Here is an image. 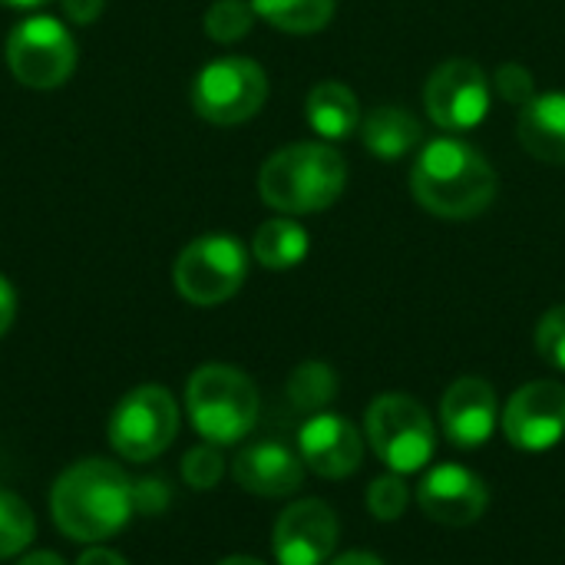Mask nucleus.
Here are the masks:
<instances>
[{"mask_svg": "<svg viewBox=\"0 0 565 565\" xmlns=\"http://www.w3.org/2000/svg\"><path fill=\"white\" fill-rule=\"evenodd\" d=\"M497 169L460 136L430 139L411 169L414 199L437 218L467 222L483 215L497 199Z\"/></svg>", "mask_w": 565, "mask_h": 565, "instance_id": "obj_1", "label": "nucleus"}, {"mask_svg": "<svg viewBox=\"0 0 565 565\" xmlns=\"http://www.w3.org/2000/svg\"><path fill=\"white\" fill-rule=\"evenodd\" d=\"M136 510V487L122 467L89 457L66 467L50 490V513L56 530L76 543H99L116 536Z\"/></svg>", "mask_w": 565, "mask_h": 565, "instance_id": "obj_2", "label": "nucleus"}, {"mask_svg": "<svg viewBox=\"0 0 565 565\" xmlns=\"http://www.w3.org/2000/svg\"><path fill=\"white\" fill-rule=\"evenodd\" d=\"M348 185V162L328 142H291L271 152L258 172L265 205L285 215H318L331 209Z\"/></svg>", "mask_w": 565, "mask_h": 565, "instance_id": "obj_3", "label": "nucleus"}, {"mask_svg": "<svg viewBox=\"0 0 565 565\" xmlns=\"http://www.w3.org/2000/svg\"><path fill=\"white\" fill-rule=\"evenodd\" d=\"M185 411L205 444L232 447L255 430L262 397L245 371L232 364H202L185 384Z\"/></svg>", "mask_w": 565, "mask_h": 565, "instance_id": "obj_4", "label": "nucleus"}, {"mask_svg": "<svg viewBox=\"0 0 565 565\" xmlns=\"http://www.w3.org/2000/svg\"><path fill=\"white\" fill-rule=\"evenodd\" d=\"M364 440L374 457L401 477L427 470L437 454L434 420L424 404L407 394H381L371 401L364 414Z\"/></svg>", "mask_w": 565, "mask_h": 565, "instance_id": "obj_5", "label": "nucleus"}, {"mask_svg": "<svg viewBox=\"0 0 565 565\" xmlns=\"http://www.w3.org/2000/svg\"><path fill=\"white\" fill-rule=\"evenodd\" d=\"M245 278H248V252L235 235L225 232H209L192 238L172 265L175 291L199 308H212L235 298Z\"/></svg>", "mask_w": 565, "mask_h": 565, "instance_id": "obj_6", "label": "nucleus"}, {"mask_svg": "<svg viewBox=\"0 0 565 565\" xmlns=\"http://www.w3.org/2000/svg\"><path fill=\"white\" fill-rule=\"evenodd\" d=\"M268 99V76L248 56H218L195 73L192 106L212 126H238L262 113Z\"/></svg>", "mask_w": 565, "mask_h": 565, "instance_id": "obj_7", "label": "nucleus"}, {"mask_svg": "<svg viewBox=\"0 0 565 565\" xmlns=\"http://www.w3.org/2000/svg\"><path fill=\"white\" fill-rule=\"evenodd\" d=\"M179 434V404L159 384L129 391L109 417V444L129 463L156 460Z\"/></svg>", "mask_w": 565, "mask_h": 565, "instance_id": "obj_8", "label": "nucleus"}, {"mask_svg": "<svg viewBox=\"0 0 565 565\" xmlns=\"http://www.w3.org/2000/svg\"><path fill=\"white\" fill-rule=\"evenodd\" d=\"M7 66L30 89H56L76 70V40L56 17H26L7 36Z\"/></svg>", "mask_w": 565, "mask_h": 565, "instance_id": "obj_9", "label": "nucleus"}, {"mask_svg": "<svg viewBox=\"0 0 565 565\" xmlns=\"http://www.w3.org/2000/svg\"><path fill=\"white\" fill-rule=\"evenodd\" d=\"M493 83L473 60L440 63L424 86V109L444 132H470L490 116Z\"/></svg>", "mask_w": 565, "mask_h": 565, "instance_id": "obj_10", "label": "nucleus"}, {"mask_svg": "<svg viewBox=\"0 0 565 565\" xmlns=\"http://www.w3.org/2000/svg\"><path fill=\"white\" fill-rule=\"evenodd\" d=\"M503 434L526 454L553 450L565 437V384L530 381L523 384L500 414Z\"/></svg>", "mask_w": 565, "mask_h": 565, "instance_id": "obj_11", "label": "nucleus"}, {"mask_svg": "<svg viewBox=\"0 0 565 565\" xmlns=\"http://www.w3.org/2000/svg\"><path fill=\"white\" fill-rule=\"evenodd\" d=\"M338 513L324 500L291 503L271 533V553L278 565H324L338 546Z\"/></svg>", "mask_w": 565, "mask_h": 565, "instance_id": "obj_12", "label": "nucleus"}, {"mask_svg": "<svg viewBox=\"0 0 565 565\" xmlns=\"http://www.w3.org/2000/svg\"><path fill=\"white\" fill-rule=\"evenodd\" d=\"M298 457L311 473L324 480H344L364 463V437L348 417L321 411L301 424Z\"/></svg>", "mask_w": 565, "mask_h": 565, "instance_id": "obj_13", "label": "nucleus"}, {"mask_svg": "<svg viewBox=\"0 0 565 565\" xmlns=\"http://www.w3.org/2000/svg\"><path fill=\"white\" fill-rule=\"evenodd\" d=\"M417 503L424 516L440 526H473L490 507V490L473 470L460 463H440L424 473Z\"/></svg>", "mask_w": 565, "mask_h": 565, "instance_id": "obj_14", "label": "nucleus"}, {"mask_svg": "<svg viewBox=\"0 0 565 565\" xmlns=\"http://www.w3.org/2000/svg\"><path fill=\"white\" fill-rule=\"evenodd\" d=\"M500 424L497 391L483 377H460L447 387L440 401V427L454 447H483Z\"/></svg>", "mask_w": 565, "mask_h": 565, "instance_id": "obj_15", "label": "nucleus"}, {"mask_svg": "<svg viewBox=\"0 0 565 565\" xmlns=\"http://www.w3.org/2000/svg\"><path fill=\"white\" fill-rule=\"evenodd\" d=\"M232 477L252 497L285 500L301 490L305 463L291 447H285L278 440H258V444H248L245 450H238V457L232 463Z\"/></svg>", "mask_w": 565, "mask_h": 565, "instance_id": "obj_16", "label": "nucleus"}, {"mask_svg": "<svg viewBox=\"0 0 565 565\" xmlns=\"http://www.w3.org/2000/svg\"><path fill=\"white\" fill-rule=\"evenodd\" d=\"M523 149L550 166H565V93H536L516 119Z\"/></svg>", "mask_w": 565, "mask_h": 565, "instance_id": "obj_17", "label": "nucleus"}, {"mask_svg": "<svg viewBox=\"0 0 565 565\" xmlns=\"http://www.w3.org/2000/svg\"><path fill=\"white\" fill-rule=\"evenodd\" d=\"M305 119L324 142H341L354 129H361L358 93L341 79H321L305 99Z\"/></svg>", "mask_w": 565, "mask_h": 565, "instance_id": "obj_18", "label": "nucleus"}, {"mask_svg": "<svg viewBox=\"0 0 565 565\" xmlns=\"http://www.w3.org/2000/svg\"><path fill=\"white\" fill-rule=\"evenodd\" d=\"M361 142L381 162H397L424 142V122L404 106H377L361 119Z\"/></svg>", "mask_w": 565, "mask_h": 565, "instance_id": "obj_19", "label": "nucleus"}, {"mask_svg": "<svg viewBox=\"0 0 565 565\" xmlns=\"http://www.w3.org/2000/svg\"><path fill=\"white\" fill-rule=\"evenodd\" d=\"M308 248H311L308 232L291 215H278V218L262 222L255 238H252V255L268 271H288V268L301 265L308 258Z\"/></svg>", "mask_w": 565, "mask_h": 565, "instance_id": "obj_20", "label": "nucleus"}, {"mask_svg": "<svg viewBox=\"0 0 565 565\" xmlns=\"http://www.w3.org/2000/svg\"><path fill=\"white\" fill-rule=\"evenodd\" d=\"M255 17L271 23L281 33H318L334 17V0H248Z\"/></svg>", "mask_w": 565, "mask_h": 565, "instance_id": "obj_21", "label": "nucleus"}, {"mask_svg": "<svg viewBox=\"0 0 565 565\" xmlns=\"http://www.w3.org/2000/svg\"><path fill=\"white\" fill-rule=\"evenodd\" d=\"M338 391H341L338 374L324 361H305V364H298L291 371V377H288V387H285L288 404L295 411L308 414V417L328 411L338 401Z\"/></svg>", "mask_w": 565, "mask_h": 565, "instance_id": "obj_22", "label": "nucleus"}, {"mask_svg": "<svg viewBox=\"0 0 565 565\" xmlns=\"http://www.w3.org/2000/svg\"><path fill=\"white\" fill-rule=\"evenodd\" d=\"M36 536L33 510L10 490L0 487V559L20 556Z\"/></svg>", "mask_w": 565, "mask_h": 565, "instance_id": "obj_23", "label": "nucleus"}, {"mask_svg": "<svg viewBox=\"0 0 565 565\" xmlns=\"http://www.w3.org/2000/svg\"><path fill=\"white\" fill-rule=\"evenodd\" d=\"M202 23L215 43H238L242 36H248V30L255 23V10L245 0H215L205 10Z\"/></svg>", "mask_w": 565, "mask_h": 565, "instance_id": "obj_24", "label": "nucleus"}, {"mask_svg": "<svg viewBox=\"0 0 565 565\" xmlns=\"http://www.w3.org/2000/svg\"><path fill=\"white\" fill-rule=\"evenodd\" d=\"M407 503H411V490L401 473L377 477L367 490V510L381 523H397L407 513Z\"/></svg>", "mask_w": 565, "mask_h": 565, "instance_id": "obj_25", "label": "nucleus"}, {"mask_svg": "<svg viewBox=\"0 0 565 565\" xmlns=\"http://www.w3.org/2000/svg\"><path fill=\"white\" fill-rule=\"evenodd\" d=\"M222 477H225V460L215 444H199L182 457V480L192 490H199V493L215 490Z\"/></svg>", "mask_w": 565, "mask_h": 565, "instance_id": "obj_26", "label": "nucleus"}, {"mask_svg": "<svg viewBox=\"0 0 565 565\" xmlns=\"http://www.w3.org/2000/svg\"><path fill=\"white\" fill-rule=\"evenodd\" d=\"M536 351L546 364L565 371V305L550 308L536 324Z\"/></svg>", "mask_w": 565, "mask_h": 565, "instance_id": "obj_27", "label": "nucleus"}, {"mask_svg": "<svg viewBox=\"0 0 565 565\" xmlns=\"http://www.w3.org/2000/svg\"><path fill=\"white\" fill-rule=\"evenodd\" d=\"M493 89L507 99V103H513V106H526L533 96H536V79H533V73L523 66V63H503L497 73H493Z\"/></svg>", "mask_w": 565, "mask_h": 565, "instance_id": "obj_28", "label": "nucleus"}, {"mask_svg": "<svg viewBox=\"0 0 565 565\" xmlns=\"http://www.w3.org/2000/svg\"><path fill=\"white\" fill-rule=\"evenodd\" d=\"M63 13L73 23H93L103 13V0H63Z\"/></svg>", "mask_w": 565, "mask_h": 565, "instance_id": "obj_29", "label": "nucleus"}, {"mask_svg": "<svg viewBox=\"0 0 565 565\" xmlns=\"http://www.w3.org/2000/svg\"><path fill=\"white\" fill-rule=\"evenodd\" d=\"M13 318H17V291H13V285L0 275V338L10 331Z\"/></svg>", "mask_w": 565, "mask_h": 565, "instance_id": "obj_30", "label": "nucleus"}, {"mask_svg": "<svg viewBox=\"0 0 565 565\" xmlns=\"http://www.w3.org/2000/svg\"><path fill=\"white\" fill-rule=\"evenodd\" d=\"M76 565H129V563H126L119 553L106 550V546H89V550H83V553H79Z\"/></svg>", "mask_w": 565, "mask_h": 565, "instance_id": "obj_31", "label": "nucleus"}, {"mask_svg": "<svg viewBox=\"0 0 565 565\" xmlns=\"http://www.w3.org/2000/svg\"><path fill=\"white\" fill-rule=\"evenodd\" d=\"M328 565H384V559H377L374 553H344Z\"/></svg>", "mask_w": 565, "mask_h": 565, "instance_id": "obj_32", "label": "nucleus"}, {"mask_svg": "<svg viewBox=\"0 0 565 565\" xmlns=\"http://www.w3.org/2000/svg\"><path fill=\"white\" fill-rule=\"evenodd\" d=\"M17 565H66L56 553H46V550H40V553H30V556H23Z\"/></svg>", "mask_w": 565, "mask_h": 565, "instance_id": "obj_33", "label": "nucleus"}, {"mask_svg": "<svg viewBox=\"0 0 565 565\" xmlns=\"http://www.w3.org/2000/svg\"><path fill=\"white\" fill-rule=\"evenodd\" d=\"M3 7H17V10H33V7H40V3H46V0H0Z\"/></svg>", "mask_w": 565, "mask_h": 565, "instance_id": "obj_34", "label": "nucleus"}, {"mask_svg": "<svg viewBox=\"0 0 565 565\" xmlns=\"http://www.w3.org/2000/svg\"><path fill=\"white\" fill-rule=\"evenodd\" d=\"M218 565H265L262 559H255V556H228V559H222Z\"/></svg>", "mask_w": 565, "mask_h": 565, "instance_id": "obj_35", "label": "nucleus"}]
</instances>
